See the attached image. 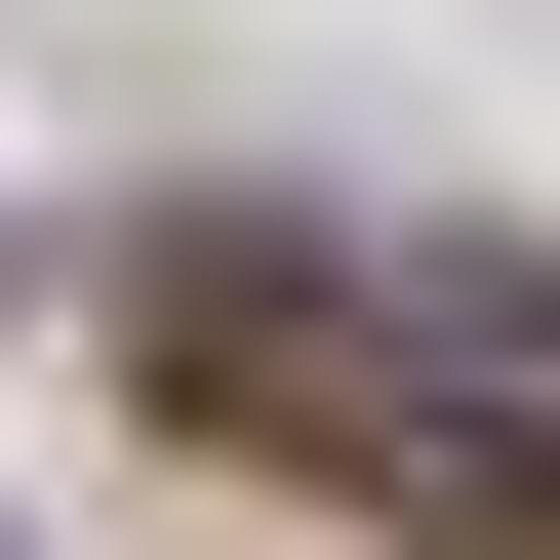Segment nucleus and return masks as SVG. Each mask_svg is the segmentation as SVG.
<instances>
[{
  "label": "nucleus",
  "instance_id": "f03ea898",
  "mask_svg": "<svg viewBox=\"0 0 560 560\" xmlns=\"http://www.w3.org/2000/svg\"><path fill=\"white\" fill-rule=\"evenodd\" d=\"M0 560H40V521H0Z\"/></svg>",
  "mask_w": 560,
  "mask_h": 560
},
{
  "label": "nucleus",
  "instance_id": "f257e3e1",
  "mask_svg": "<svg viewBox=\"0 0 560 560\" xmlns=\"http://www.w3.org/2000/svg\"><path fill=\"white\" fill-rule=\"evenodd\" d=\"M161 400L361 521H560V241H161Z\"/></svg>",
  "mask_w": 560,
  "mask_h": 560
}]
</instances>
